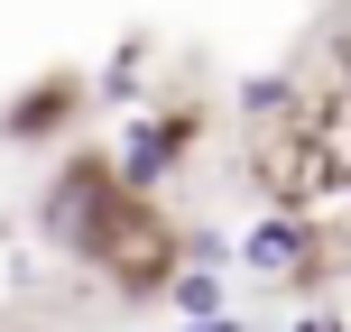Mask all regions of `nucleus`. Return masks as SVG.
Segmentation results:
<instances>
[{"label": "nucleus", "instance_id": "nucleus-2", "mask_svg": "<svg viewBox=\"0 0 351 332\" xmlns=\"http://www.w3.org/2000/svg\"><path fill=\"white\" fill-rule=\"evenodd\" d=\"M176 305H185V314H213V305H222V286L204 277V259H194L185 277H176Z\"/></svg>", "mask_w": 351, "mask_h": 332}, {"label": "nucleus", "instance_id": "nucleus-1", "mask_svg": "<svg viewBox=\"0 0 351 332\" xmlns=\"http://www.w3.org/2000/svg\"><path fill=\"white\" fill-rule=\"evenodd\" d=\"M231 259L259 268V277H296V268H305V222H296V212H278V222H259Z\"/></svg>", "mask_w": 351, "mask_h": 332}, {"label": "nucleus", "instance_id": "nucleus-3", "mask_svg": "<svg viewBox=\"0 0 351 332\" xmlns=\"http://www.w3.org/2000/svg\"><path fill=\"white\" fill-rule=\"evenodd\" d=\"M185 332H241V323H231L222 305H213V314H204V323H185Z\"/></svg>", "mask_w": 351, "mask_h": 332}]
</instances>
